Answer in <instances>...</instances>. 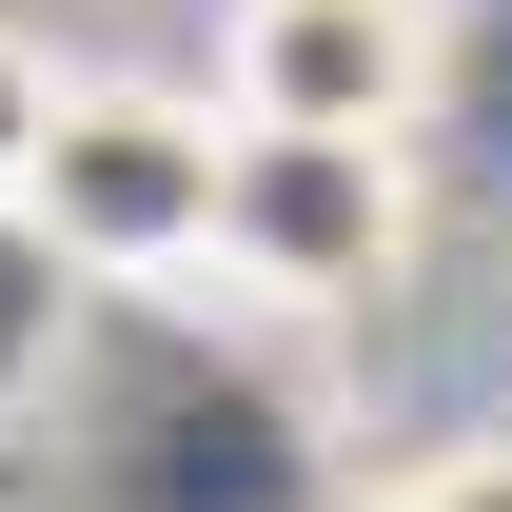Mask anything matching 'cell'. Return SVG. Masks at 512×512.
Wrapping results in <instances>:
<instances>
[{"instance_id": "1", "label": "cell", "mask_w": 512, "mask_h": 512, "mask_svg": "<svg viewBox=\"0 0 512 512\" xmlns=\"http://www.w3.org/2000/svg\"><path fill=\"white\" fill-rule=\"evenodd\" d=\"M217 99L178 79H60V138L20 178V237L99 276V296H158V276H217Z\"/></svg>"}, {"instance_id": "2", "label": "cell", "mask_w": 512, "mask_h": 512, "mask_svg": "<svg viewBox=\"0 0 512 512\" xmlns=\"http://www.w3.org/2000/svg\"><path fill=\"white\" fill-rule=\"evenodd\" d=\"M217 276L256 316H394L414 276V138H217Z\"/></svg>"}, {"instance_id": "3", "label": "cell", "mask_w": 512, "mask_h": 512, "mask_svg": "<svg viewBox=\"0 0 512 512\" xmlns=\"http://www.w3.org/2000/svg\"><path fill=\"white\" fill-rule=\"evenodd\" d=\"M434 0H237L217 20V119L256 138H414L434 119Z\"/></svg>"}, {"instance_id": "4", "label": "cell", "mask_w": 512, "mask_h": 512, "mask_svg": "<svg viewBox=\"0 0 512 512\" xmlns=\"http://www.w3.org/2000/svg\"><path fill=\"white\" fill-rule=\"evenodd\" d=\"M375 512H512V434H434V453H414Z\"/></svg>"}, {"instance_id": "5", "label": "cell", "mask_w": 512, "mask_h": 512, "mask_svg": "<svg viewBox=\"0 0 512 512\" xmlns=\"http://www.w3.org/2000/svg\"><path fill=\"white\" fill-rule=\"evenodd\" d=\"M40 138H60V60L0 20V217H20V178H40Z\"/></svg>"}]
</instances>
